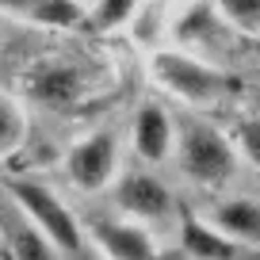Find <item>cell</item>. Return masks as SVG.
<instances>
[{
	"instance_id": "1",
	"label": "cell",
	"mask_w": 260,
	"mask_h": 260,
	"mask_svg": "<svg viewBox=\"0 0 260 260\" xmlns=\"http://www.w3.org/2000/svg\"><path fill=\"white\" fill-rule=\"evenodd\" d=\"M172 161L184 172V180L199 187H226L237 172V153L230 134L214 130L211 122H184L176 126V149Z\"/></svg>"
},
{
	"instance_id": "2",
	"label": "cell",
	"mask_w": 260,
	"mask_h": 260,
	"mask_svg": "<svg viewBox=\"0 0 260 260\" xmlns=\"http://www.w3.org/2000/svg\"><path fill=\"white\" fill-rule=\"evenodd\" d=\"M149 73L169 96L187 107H214L230 92V77L187 50H157L149 57Z\"/></svg>"
},
{
	"instance_id": "3",
	"label": "cell",
	"mask_w": 260,
	"mask_h": 260,
	"mask_svg": "<svg viewBox=\"0 0 260 260\" xmlns=\"http://www.w3.org/2000/svg\"><path fill=\"white\" fill-rule=\"evenodd\" d=\"M8 191L19 203V211L27 214L31 230L42 234V241L54 252H77L81 249V241H84L81 222H77V214L69 211L46 184H39V180H12Z\"/></svg>"
},
{
	"instance_id": "4",
	"label": "cell",
	"mask_w": 260,
	"mask_h": 260,
	"mask_svg": "<svg viewBox=\"0 0 260 260\" xmlns=\"http://www.w3.org/2000/svg\"><path fill=\"white\" fill-rule=\"evenodd\" d=\"M65 176L84 195L107 191L119 180V142L111 130H92L65 149Z\"/></svg>"
},
{
	"instance_id": "5",
	"label": "cell",
	"mask_w": 260,
	"mask_h": 260,
	"mask_svg": "<svg viewBox=\"0 0 260 260\" xmlns=\"http://www.w3.org/2000/svg\"><path fill=\"white\" fill-rule=\"evenodd\" d=\"M111 199L115 207H119L122 218L130 222H161L172 214V187L165 184V180H157L153 172L138 169V172H122L119 180L111 184Z\"/></svg>"
},
{
	"instance_id": "6",
	"label": "cell",
	"mask_w": 260,
	"mask_h": 260,
	"mask_svg": "<svg viewBox=\"0 0 260 260\" xmlns=\"http://www.w3.org/2000/svg\"><path fill=\"white\" fill-rule=\"evenodd\" d=\"M88 237L107 260H161L153 234L130 218H88Z\"/></svg>"
},
{
	"instance_id": "7",
	"label": "cell",
	"mask_w": 260,
	"mask_h": 260,
	"mask_svg": "<svg viewBox=\"0 0 260 260\" xmlns=\"http://www.w3.org/2000/svg\"><path fill=\"white\" fill-rule=\"evenodd\" d=\"M130 149L146 165L172 161V149H176V119L161 104H153V100L142 104L134 111V119H130Z\"/></svg>"
},
{
	"instance_id": "8",
	"label": "cell",
	"mask_w": 260,
	"mask_h": 260,
	"mask_svg": "<svg viewBox=\"0 0 260 260\" xmlns=\"http://www.w3.org/2000/svg\"><path fill=\"white\" fill-rule=\"evenodd\" d=\"M23 88L35 100L54 107H69L84 96V73L73 61H39L31 73L23 77Z\"/></svg>"
},
{
	"instance_id": "9",
	"label": "cell",
	"mask_w": 260,
	"mask_h": 260,
	"mask_svg": "<svg viewBox=\"0 0 260 260\" xmlns=\"http://www.w3.org/2000/svg\"><path fill=\"white\" fill-rule=\"evenodd\" d=\"M211 226L234 245H260V207L252 199H226L211 211Z\"/></svg>"
},
{
	"instance_id": "10",
	"label": "cell",
	"mask_w": 260,
	"mask_h": 260,
	"mask_svg": "<svg viewBox=\"0 0 260 260\" xmlns=\"http://www.w3.org/2000/svg\"><path fill=\"white\" fill-rule=\"evenodd\" d=\"M0 12L42 27H77L84 19V8L77 0H0Z\"/></svg>"
},
{
	"instance_id": "11",
	"label": "cell",
	"mask_w": 260,
	"mask_h": 260,
	"mask_svg": "<svg viewBox=\"0 0 260 260\" xmlns=\"http://www.w3.org/2000/svg\"><path fill=\"white\" fill-rule=\"evenodd\" d=\"M180 237H184V249L191 252L195 260H241V245H234L230 237H222L211 222L187 218L184 230H180Z\"/></svg>"
},
{
	"instance_id": "12",
	"label": "cell",
	"mask_w": 260,
	"mask_h": 260,
	"mask_svg": "<svg viewBox=\"0 0 260 260\" xmlns=\"http://www.w3.org/2000/svg\"><path fill=\"white\" fill-rule=\"evenodd\" d=\"M27 142V115L23 104L8 92H0V161H12V157L23 149Z\"/></svg>"
},
{
	"instance_id": "13",
	"label": "cell",
	"mask_w": 260,
	"mask_h": 260,
	"mask_svg": "<svg viewBox=\"0 0 260 260\" xmlns=\"http://www.w3.org/2000/svg\"><path fill=\"white\" fill-rule=\"evenodd\" d=\"M214 12L222 23L241 35H260V0H214Z\"/></svg>"
},
{
	"instance_id": "14",
	"label": "cell",
	"mask_w": 260,
	"mask_h": 260,
	"mask_svg": "<svg viewBox=\"0 0 260 260\" xmlns=\"http://www.w3.org/2000/svg\"><path fill=\"white\" fill-rule=\"evenodd\" d=\"M230 142H234L237 161L252 165L260 172V119H241L234 126V134H230Z\"/></svg>"
},
{
	"instance_id": "15",
	"label": "cell",
	"mask_w": 260,
	"mask_h": 260,
	"mask_svg": "<svg viewBox=\"0 0 260 260\" xmlns=\"http://www.w3.org/2000/svg\"><path fill=\"white\" fill-rule=\"evenodd\" d=\"M134 8H138V0H96L92 4V23L100 27V31H111V27H122L130 16H134Z\"/></svg>"
},
{
	"instance_id": "16",
	"label": "cell",
	"mask_w": 260,
	"mask_h": 260,
	"mask_svg": "<svg viewBox=\"0 0 260 260\" xmlns=\"http://www.w3.org/2000/svg\"><path fill=\"white\" fill-rule=\"evenodd\" d=\"M77 4H81V8H84V12H88V8H92V4H96V0H77Z\"/></svg>"
}]
</instances>
